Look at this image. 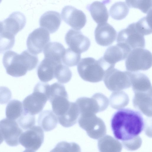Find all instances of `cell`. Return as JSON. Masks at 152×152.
<instances>
[{
  "instance_id": "obj_8",
  "label": "cell",
  "mask_w": 152,
  "mask_h": 152,
  "mask_svg": "<svg viewBox=\"0 0 152 152\" xmlns=\"http://www.w3.org/2000/svg\"><path fill=\"white\" fill-rule=\"evenodd\" d=\"M130 74L131 72L122 71L112 67L106 71L103 80L110 91H121L131 86Z\"/></svg>"
},
{
  "instance_id": "obj_13",
  "label": "cell",
  "mask_w": 152,
  "mask_h": 152,
  "mask_svg": "<svg viewBox=\"0 0 152 152\" xmlns=\"http://www.w3.org/2000/svg\"><path fill=\"white\" fill-rule=\"evenodd\" d=\"M26 23V18L23 13L14 12L1 22L0 34L15 37L24 27Z\"/></svg>"
},
{
  "instance_id": "obj_24",
  "label": "cell",
  "mask_w": 152,
  "mask_h": 152,
  "mask_svg": "<svg viewBox=\"0 0 152 152\" xmlns=\"http://www.w3.org/2000/svg\"><path fill=\"white\" fill-rule=\"evenodd\" d=\"M65 50L64 46L59 42H48L43 49L44 57L57 63H62V58Z\"/></svg>"
},
{
  "instance_id": "obj_2",
  "label": "cell",
  "mask_w": 152,
  "mask_h": 152,
  "mask_svg": "<svg viewBox=\"0 0 152 152\" xmlns=\"http://www.w3.org/2000/svg\"><path fill=\"white\" fill-rule=\"evenodd\" d=\"M38 62L37 56L28 50L23 51L20 54L13 51H8L4 53L2 59L7 73L15 77L25 75L28 71L35 69Z\"/></svg>"
},
{
  "instance_id": "obj_18",
  "label": "cell",
  "mask_w": 152,
  "mask_h": 152,
  "mask_svg": "<svg viewBox=\"0 0 152 152\" xmlns=\"http://www.w3.org/2000/svg\"><path fill=\"white\" fill-rule=\"evenodd\" d=\"M134 94L132 100L134 107L146 116L151 117L152 92Z\"/></svg>"
},
{
  "instance_id": "obj_40",
  "label": "cell",
  "mask_w": 152,
  "mask_h": 152,
  "mask_svg": "<svg viewBox=\"0 0 152 152\" xmlns=\"http://www.w3.org/2000/svg\"><path fill=\"white\" fill-rule=\"evenodd\" d=\"M4 140L3 136L0 130V145L3 142Z\"/></svg>"
},
{
  "instance_id": "obj_19",
  "label": "cell",
  "mask_w": 152,
  "mask_h": 152,
  "mask_svg": "<svg viewBox=\"0 0 152 152\" xmlns=\"http://www.w3.org/2000/svg\"><path fill=\"white\" fill-rule=\"evenodd\" d=\"M61 21L59 12L56 11H49L45 12L41 16L39 24L40 27L52 34L58 29Z\"/></svg>"
},
{
  "instance_id": "obj_39",
  "label": "cell",
  "mask_w": 152,
  "mask_h": 152,
  "mask_svg": "<svg viewBox=\"0 0 152 152\" xmlns=\"http://www.w3.org/2000/svg\"><path fill=\"white\" fill-rule=\"evenodd\" d=\"M12 97L10 90L5 86H0V104H5L9 102Z\"/></svg>"
},
{
  "instance_id": "obj_33",
  "label": "cell",
  "mask_w": 152,
  "mask_h": 152,
  "mask_svg": "<svg viewBox=\"0 0 152 152\" xmlns=\"http://www.w3.org/2000/svg\"><path fill=\"white\" fill-rule=\"evenodd\" d=\"M151 12L148 13L146 16L135 23L137 29L143 36L149 35L152 33Z\"/></svg>"
},
{
  "instance_id": "obj_20",
  "label": "cell",
  "mask_w": 152,
  "mask_h": 152,
  "mask_svg": "<svg viewBox=\"0 0 152 152\" xmlns=\"http://www.w3.org/2000/svg\"><path fill=\"white\" fill-rule=\"evenodd\" d=\"M129 52L125 48L117 44L109 47L102 57L110 65L115 66L116 63L126 59Z\"/></svg>"
},
{
  "instance_id": "obj_29",
  "label": "cell",
  "mask_w": 152,
  "mask_h": 152,
  "mask_svg": "<svg viewBox=\"0 0 152 152\" xmlns=\"http://www.w3.org/2000/svg\"><path fill=\"white\" fill-rule=\"evenodd\" d=\"M24 110L23 104L21 102L15 99L10 101L6 109L7 118L15 120L21 116Z\"/></svg>"
},
{
  "instance_id": "obj_32",
  "label": "cell",
  "mask_w": 152,
  "mask_h": 152,
  "mask_svg": "<svg viewBox=\"0 0 152 152\" xmlns=\"http://www.w3.org/2000/svg\"><path fill=\"white\" fill-rule=\"evenodd\" d=\"M81 59V54L69 48L65 49L62 58V63L70 67L76 66Z\"/></svg>"
},
{
  "instance_id": "obj_28",
  "label": "cell",
  "mask_w": 152,
  "mask_h": 152,
  "mask_svg": "<svg viewBox=\"0 0 152 152\" xmlns=\"http://www.w3.org/2000/svg\"><path fill=\"white\" fill-rule=\"evenodd\" d=\"M110 106L115 109H120L126 106L129 99L128 95L124 91H113L109 98Z\"/></svg>"
},
{
  "instance_id": "obj_41",
  "label": "cell",
  "mask_w": 152,
  "mask_h": 152,
  "mask_svg": "<svg viewBox=\"0 0 152 152\" xmlns=\"http://www.w3.org/2000/svg\"><path fill=\"white\" fill-rule=\"evenodd\" d=\"M1 22L0 21V34L1 33Z\"/></svg>"
},
{
  "instance_id": "obj_25",
  "label": "cell",
  "mask_w": 152,
  "mask_h": 152,
  "mask_svg": "<svg viewBox=\"0 0 152 152\" xmlns=\"http://www.w3.org/2000/svg\"><path fill=\"white\" fill-rule=\"evenodd\" d=\"M80 114L79 108L77 103L71 102L70 107L67 112L57 117L58 121L64 127H71L77 123Z\"/></svg>"
},
{
  "instance_id": "obj_17",
  "label": "cell",
  "mask_w": 152,
  "mask_h": 152,
  "mask_svg": "<svg viewBox=\"0 0 152 152\" xmlns=\"http://www.w3.org/2000/svg\"><path fill=\"white\" fill-rule=\"evenodd\" d=\"M94 36L97 43L101 46H107L115 40L117 32L108 23L98 24L94 31Z\"/></svg>"
},
{
  "instance_id": "obj_4",
  "label": "cell",
  "mask_w": 152,
  "mask_h": 152,
  "mask_svg": "<svg viewBox=\"0 0 152 152\" xmlns=\"http://www.w3.org/2000/svg\"><path fill=\"white\" fill-rule=\"evenodd\" d=\"M50 86L47 83H38L34 87L33 93L23 100L24 110L34 115L40 112L48 100Z\"/></svg>"
},
{
  "instance_id": "obj_15",
  "label": "cell",
  "mask_w": 152,
  "mask_h": 152,
  "mask_svg": "<svg viewBox=\"0 0 152 152\" xmlns=\"http://www.w3.org/2000/svg\"><path fill=\"white\" fill-rule=\"evenodd\" d=\"M61 15L62 20L75 30H80L85 26L87 22L85 13L72 6L64 7Z\"/></svg>"
},
{
  "instance_id": "obj_11",
  "label": "cell",
  "mask_w": 152,
  "mask_h": 152,
  "mask_svg": "<svg viewBox=\"0 0 152 152\" xmlns=\"http://www.w3.org/2000/svg\"><path fill=\"white\" fill-rule=\"evenodd\" d=\"M44 138L43 129L39 126L34 125L22 133L19 142L25 148V151L35 152L42 145Z\"/></svg>"
},
{
  "instance_id": "obj_1",
  "label": "cell",
  "mask_w": 152,
  "mask_h": 152,
  "mask_svg": "<svg viewBox=\"0 0 152 152\" xmlns=\"http://www.w3.org/2000/svg\"><path fill=\"white\" fill-rule=\"evenodd\" d=\"M144 124L140 112L129 108L119 109L113 114L110 122L114 136L121 141L139 135L144 128Z\"/></svg>"
},
{
  "instance_id": "obj_3",
  "label": "cell",
  "mask_w": 152,
  "mask_h": 152,
  "mask_svg": "<svg viewBox=\"0 0 152 152\" xmlns=\"http://www.w3.org/2000/svg\"><path fill=\"white\" fill-rule=\"evenodd\" d=\"M115 67L106 62L103 57L96 60L88 57L82 58L77 66L79 76L84 81L95 83L102 81L109 68Z\"/></svg>"
},
{
  "instance_id": "obj_23",
  "label": "cell",
  "mask_w": 152,
  "mask_h": 152,
  "mask_svg": "<svg viewBox=\"0 0 152 152\" xmlns=\"http://www.w3.org/2000/svg\"><path fill=\"white\" fill-rule=\"evenodd\" d=\"M86 8L90 12L92 18L96 23L99 24L107 22L109 14L104 3L95 1L88 5Z\"/></svg>"
},
{
  "instance_id": "obj_22",
  "label": "cell",
  "mask_w": 152,
  "mask_h": 152,
  "mask_svg": "<svg viewBox=\"0 0 152 152\" xmlns=\"http://www.w3.org/2000/svg\"><path fill=\"white\" fill-rule=\"evenodd\" d=\"M59 64L45 58L37 69V74L39 79L42 82H47L54 78L55 68Z\"/></svg>"
},
{
  "instance_id": "obj_34",
  "label": "cell",
  "mask_w": 152,
  "mask_h": 152,
  "mask_svg": "<svg viewBox=\"0 0 152 152\" xmlns=\"http://www.w3.org/2000/svg\"><path fill=\"white\" fill-rule=\"evenodd\" d=\"M130 8L139 9L144 13L151 11L152 0H125Z\"/></svg>"
},
{
  "instance_id": "obj_37",
  "label": "cell",
  "mask_w": 152,
  "mask_h": 152,
  "mask_svg": "<svg viewBox=\"0 0 152 152\" xmlns=\"http://www.w3.org/2000/svg\"><path fill=\"white\" fill-rule=\"evenodd\" d=\"M15 37L0 34V54L10 50L15 43Z\"/></svg>"
},
{
  "instance_id": "obj_10",
  "label": "cell",
  "mask_w": 152,
  "mask_h": 152,
  "mask_svg": "<svg viewBox=\"0 0 152 152\" xmlns=\"http://www.w3.org/2000/svg\"><path fill=\"white\" fill-rule=\"evenodd\" d=\"M75 102L79 107L80 114H96L105 110L109 104V101L107 97L103 94L99 93L95 94L91 98L80 97Z\"/></svg>"
},
{
  "instance_id": "obj_5",
  "label": "cell",
  "mask_w": 152,
  "mask_h": 152,
  "mask_svg": "<svg viewBox=\"0 0 152 152\" xmlns=\"http://www.w3.org/2000/svg\"><path fill=\"white\" fill-rule=\"evenodd\" d=\"M126 58V68L130 72L147 70L152 66L151 53L143 48H137L132 50Z\"/></svg>"
},
{
  "instance_id": "obj_27",
  "label": "cell",
  "mask_w": 152,
  "mask_h": 152,
  "mask_svg": "<svg viewBox=\"0 0 152 152\" xmlns=\"http://www.w3.org/2000/svg\"><path fill=\"white\" fill-rule=\"evenodd\" d=\"M99 139L98 147L100 152H121L122 150V144L110 135H105Z\"/></svg>"
},
{
  "instance_id": "obj_9",
  "label": "cell",
  "mask_w": 152,
  "mask_h": 152,
  "mask_svg": "<svg viewBox=\"0 0 152 152\" xmlns=\"http://www.w3.org/2000/svg\"><path fill=\"white\" fill-rule=\"evenodd\" d=\"M117 42L130 52L135 48H144L145 46L144 36L137 30L135 23L130 24L118 33Z\"/></svg>"
},
{
  "instance_id": "obj_16",
  "label": "cell",
  "mask_w": 152,
  "mask_h": 152,
  "mask_svg": "<svg viewBox=\"0 0 152 152\" xmlns=\"http://www.w3.org/2000/svg\"><path fill=\"white\" fill-rule=\"evenodd\" d=\"M65 39L69 48L81 54L87 51L91 45L89 39L80 31L71 29L66 34Z\"/></svg>"
},
{
  "instance_id": "obj_14",
  "label": "cell",
  "mask_w": 152,
  "mask_h": 152,
  "mask_svg": "<svg viewBox=\"0 0 152 152\" xmlns=\"http://www.w3.org/2000/svg\"><path fill=\"white\" fill-rule=\"evenodd\" d=\"M0 130L6 143L9 146H15L20 142L19 138L23 132L15 120L5 118L0 121Z\"/></svg>"
},
{
  "instance_id": "obj_36",
  "label": "cell",
  "mask_w": 152,
  "mask_h": 152,
  "mask_svg": "<svg viewBox=\"0 0 152 152\" xmlns=\"http://www.w3.org/2000/svg\"><path fill=\"white\" fill-rule=\"evenodd\" d=\"M80 146L75 143L61 141L58 143L51 151L80 152Z\"/></svg>"
},
{
  "instance_id": "obj_31",
  "label": "cell",
  "mask_w": 152,
  "mask_h": 152,
  "mask_svg": "<svg viewBox=\"0 0 152 152\" xmlns=\"http://www.w3.org/2000/svg\"><path fill=\"white\" fill-rule=\"evenodd\" d=\"M72 72L66 66L61 63L58 64L55 68L54 76L60 83H66L71 79Z\"/></svg>"
},
{
  "instance_id": "obj_7",
  "label": "cell",
  "mask_w": 152,
  "mask_h": 152,
  "mask_svg": "<svg viewBox=\"0 0 152 152\" xmlns=\"http://www.w3.org/2000/svg\"><path fill=\"white\" fill-rule=\"evenodd\" d=\"M78 119L80 126L86 131L90 138L97 140L106 134L107 129L104 123L95 114H80Z\"/></svg>"
},
{
  "instance_id": "obj_38",
  "label": "cell",
  "mask_w": 152,
  "mask_h": 152,
  "mask_svg": "<svg viewBox=\"0 0 152 152\" xmlns=\"http://www.w3.org/2000/svg\"><path fill=\"white\" fill-rule=\"evenodd\" d=\"M121 142L122 145L125 149L133 151L138 149L141 147L142 140L140 137L138 135L131 139Z\"/></svg>"
},
{
  "instance_id": "obj_6",
  "label": "cell",
  "mask_w": 152,
  "mask_h": 152,
  "mask_svg": "<svg viewBox=\"0 0 152 152\" xmlns=\"http://www.w3.org/2000/svg\"><path fill=\"white\" fill-rule=\"evenodd\" d=\"M53 112L57 117L65 113L69 109L71 102L64 85L57 82L50 85L49 99Z\"/></svg>"
},
{
  "instance_id": "obj_12",
  "label": "cell",
  "mask_w": 152,
  "mask_h": 152,
  "mask_svg": "<svg viewBox=\"0 0 152 152\" xmlns=\"http://www.w3.org/2000/svg\"><path fill=\"white\" fill-rule=\"evenodd\" d=\"M50 41L48 31L43 28L34 30L28 35L26 41L28 50L35 55L42 52Z\"/></svg>"
},
{
  "instance_id": "obj_35",
  "label": "cell",
  "mask_w": 152,
  "mask_h": 152,
  "mask_svg": "<svg viewBox=\"0 0 152 152\" xmlns=\"http://www.w3.org/2000/svg\"><path fill=\"white\" fill-rule=\"evenodd\" d=\"M18 122L22 128L27 130L35 125V117L34 115L23 110L22 114L18 118Z\"/></svg>"
},
{
  "instance_id": "obj_26",
  "label": "cell",
  "mask_w": 152,
  "mask_h": 152,
  "mask_svg": "<svg viewBox=\"0 0 152 152\" xmlns=\"http://www.w3.org/2000/svg\"><path fill=\"white\" fill-rule=\"evenodd\" d=\"M58 119L57 116L51 110H45L39 115L38 124L45 132L54 129L57 126Z\"/></svg>"
},
{
  "instance_id": "obj_42",
  "label": "cell",
  "mask_w": 152,
  "mask_h": 152,
  "mask_svg": "<svg viewBox=\"0 0 152 152\" xmlns=\"http://www.w3.org/2000/svg\"><path fill=\"white\" fill-rule=\"evenodd\" d=\"M2 0H0V3L1 2Z\"/></svg>"
},
{
  "instance_id": "obj_21",
  "label": "cell",
  "mask_w": 152,
  "mask_h": 152,
  "mask_svg": "<svg viewBox=\"0 0 152 152\" xmlns=\"http://www.w3.org/2000/svg\"><path fill=\"white\" fill-rule=\"evenodd\" d=\"M131 72V86L134 93L152 92V86L148 77L140 72Z\"/></svg>"
},
{
  "instance_id": "obj_30",
  "label": "cell",
  "mask_w": 152,
  "mask_h": 152,
  "mask_svg": "<svg viewBox=\"0 0 152 152\" xmlns=\"http://www.w3.org/2000/svg\"><path fill=\"white\" fill-rule=\"evenodd\" d=\"M129 11V7L125 2L118 1L115 3L111 7L109 13L113 19L120 20L127 16Z\"/></svg>"
}]
</instances>
